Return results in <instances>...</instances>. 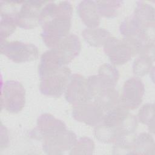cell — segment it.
Wrapping results in <instances>:
<instances>
[{
    "label": "cell",
    "instance_id": "obj_1",
    "mask_svg": "<svg viewBox=\"0 0 155 155\" xmlns=\"http://www.w3.org/2000/svg\"><path fill=\"white\" fill-rule=\"evenodd\" d=\"M73 7L69 1L56 4L48 1L43 7L39 25L42 27L41 37L45 45L49 48L56 47L69 34Z\"/></svg>",
    "mask_w": 155,
    "mask_h": 155
},
{
    "label": "cell",
    "instance_id": "obj_2",
    "mask_svg": "<svg viewBox=\"0 0 155 155\" xmlns=\"http://www.w3.org/2000/svg\"><path fill=\"white\" fill-rule=\"evenodd\" d=\"M137 127V117L119 103L104 114L101 123L95 127L94 134L101 142L114 143L133 134Z\"/></svg>",
    "mask_w": 155,
    "mask_h": 155
},
{
    "label": "cell",
    "instance_id": "obj_3",
    "mask_svg": "<svg viewBox=\"0 0 155 155\" xmlns=\"http://www.w3.org/2000/svg\"><path fill=\"white\" fill-rule=\"evenodd\" d=\"M71 75V70L67 66L39 75L40 92L48 96L61 97L65 91Z\"/></svg>",
    "mask_w": 155,
    "mask_h": 155
},
{
    "label": "cell",
    "instance_id": "obj_4",
    "mask_svg": "<svg viewBox=\"0 0 155 155\" xmlns=\"http://www.w3.org/2000/svg\"><path fill=\"white\" fill-rule=\"evenodd\" d=\"M25 104V90L18 81L8 80L2 87L1 107L12 113H18Z\"/></svg>",
    "mask_w": 155,
    "mask_h": 155
},
{
    "label": "cell",
    "instance_id": "obj_5",
    "mask_svg": "<svg viewBox=\"0 0 155 155\" xmlns=\"http://www.w3.org/2000/svg\"><path fill=\"white\" fill-rule=\"evenodd\" d=\"M1 53L15 63H24L38 58L39 50L33 44L21 41H1Z\"/></svg>",
    "mask_w": 155,
    "mask_h": 155
},
{
    "label": "cell",
    "instance_id": "obj_6",
    "mask_svg": "<svg viewBox=\"0 0 155 155\" xmlns=\"http://www.w3.org/2000/svg\"><path fill=\"white\" fill-rule=\"evenodd\" d=\"M119 78V71L113 65L107 63L102 65L97 75L90 76L87 78L88 85L93 97L94 98L104 89L115 87Z\"/></svg>",
    "mask_w": 155,
    "mask_h": 155
},
{
    "label": "cell",
    "instance_id": "obj_7",
    "mask_svg": "<svg viewBox=\"0 0 155 155\" xmlns=\"http://www.w3.org/2000/svg\"><path fill=\"white\" fill-rule=\"evenodd\" d=\"M64 93L66 101L73 106L91 101L93 98L87 79L77 73L71 75Z\"/></svg>",
    "mask_w": 155,
    "mask_h": 155
},
{
    "label": "cell",
    "instance_id": "obj_8",
    "mask_svg": "<svg viewBox=\"0 0 155 155\" xmlns=\"http://www.w3.org/2000/svg\"><path fill=\"white\" fill-rule=\"evenodd\" d=\"M43 140L42 149L47 154H62L71 150L77 143L76 134L67 129Z\"/></svg>",
    "mask_w": 155,
    "mask_h": 155
},
{
    "label": "cell",
    "instance_id": "obj_9",
    "mask_svg": "<svg viewBox=\"0 0 155 155\" xmlns=\"http://www.w3.org/2000/svg\"><path fill=\"white\" fill-rule=\"evenodd\" d=\"M144 93V84L140 79L131 78L124 84L119 103L128 110H134L142 103Z\"/></svg>",
    "mask_w": 155,
    "mask_h": 155
},
{
    "label": "cell",
    "instance_id": "obj_10",
    "mask_svg": "<svg viewBox=\"0 0 155 155\" xmlns=\"http://www.w3.org/2000/svg\"><path fill=\"white\" fill-rule=\"evenodd\" d=\"M48 1H24L17 14L18 26L24 29H32L39 25L41 12Z\"/></svg>",
    "mask_w": 155,
    "mask_h": 155
},
{
    "label": "cell",
    "instance_id": "obj_11",
    "mask_svg": "<svg viewBox=\"0 0 155 155\" xmlns=\"http://www.w3.org/2000/svg\"><path fill=\"white\" fill-rule=\"evenodd\" d=\"M104 51L113 65H123L133 56L130 48L123 39L113 36L109 38L104 44Z\"/></svg>",
    "mask_w": 155,
    "mask_h": 155
},
{
    "label": "cell",
    "instance_id": "obj_12",
    "mask_svg": "<svg viewBox=\"0 0 155 155\" xmlns=\"http://www.w3.org/2000/svg\"><path fill=\"white\" fill-rule=\"evenodd\" d=\"M71 114L76 120L96 127L102 121L104 112L94 102L89 101L73 106Z\"/></svg>",
    "mask_w": 155,
    "mask_h": 155
},
{
    "label": "cell",
    "instance_id": "obj_13",
    "mask_svg": "<svg viewBox=\"0 0 155 155\" xmlns=\"http://www.w3.org/2000/svg\"><path fill=\"white\" fill-rule=\"evenodd\" d=\"M36 130L44 139L67 129L65 124L49 113L41 114L37 119Z\"/></svg>",
    "mask_w": 155,
    "mask_h": 155
},
{
    "label": "cell",
    "instance_id": "obj_14",
    "mask_svg": "<svg viewBox=\"0 0 155 155\" xmlns=\"http://www.w3.org/2000/svg\"><path fill=\"white\" fill-rule=\"evenodd\" d=\"M154 8L144 2L139 1L131 15L143 31L154 28Z\"/></svg>",
    "mask_w": 155,
    "mask_h": 155
},
{
    "label": "cell",
    "instance_id": "obj_15",
    "mask_svg": "<svg viewBox=\"0 0 155 155\" xmlns=\"http://www.w3.org/2000/svg\"><path fill=\"white\" fill-rule=\"evenodd\" d=\"M77 13L87 28H97L100 24V15L96 1L85 0L81 1L78 7Z\"/></svg>",
    "mask_w": 155,
    "mask_h": 155
},
{
    "label": "cell",
    "instance_id": "obj_16",
    "mask_svg": "<svg viewBox=\"0 0 155 155\" xmlns=\"http://www.w3.org/2000/svg\"><path fill=\"white\" fill-rule=\"evenodd\" d=\"M54 48L59 50L68 64L79 55L81 48V41L77 35L68 34Z\"/></svg>",
    "mask_w": 155,
    "mask_h": 155
},
{
    "label": "cell",
    "instance_id": "obj_17",
    "mask_svg": "<svg viewBox=\"0 0 155 155\" xmlns=\"http://www.w3.org/2000/svg\"><path fill=\"white\" fill-rule=\"evenodd\" d=\"M94 102L104 113H107L119 104V92L115 87L104 89L94 97Z\"/></svg>",
    "mask_w": 155,
    "mask_h": 155
},
{
    "label": "cell",
    "instance_id": "obj_18",
    "mask_svg": "<svg viewBox=\"0 0 155 155\" xmlns=\"http://www.w3.org/2000/svg\"><path fill=\"white\" fill-rule=\"evenodd\" d=\"M85 41L91 46L100 47L104 46L107 39L111 36L110 32L102 28H87L82 32Z\"/></svg>",
    "mask_w": 155,
    "mask_h": 155
},
{
    "label": "cell",
    "instance_id": "obj_19",
    "mask_svg": "<svg viewBox=\"0 0 155 155\" xmlns=\"http://www.w3.org/2000/svg\"><path fill=\"white\" fill-rule=\"evenodd\" d=\"M154 140L147 133H141L133 138V154H154Z\"/></svg>",
    "mask_w": 155,
    "mask_h": 155
},
{
    "label": "cell",
    "instance_id": "obj_20",
    "mask_svg": "<svg viewBox=\"0 0 155 155\" xmlns=\"http://www.w3.org/2000/svg\"><path fill=\"white\" fill-rule=\"evenodd\" d=\"M98 13L100 16L107 18H113L118 14L122 7V1H96Z\"/></svg>",
    "mask_w": 155,
    "mask_h": 155
},
{
    "label": "cell",
    "instance_id": "obj_21",
    "mask_svg": "<svg viewBox=\"0 0 155 155\" xmlns=\"http://www.w3.org/2000/svg\"><path fill=\"white\" fill-rule=\"evenodd\" d=\"M139 122L148 126L149 131L154 133V106L153 104L147 103L139 110L137 114Z\"/></svg>",
    "mask_w": 155,
    "mask_h": 155
},
{
    "label": "cell",
    "instance_id": "obj_22",
    "mask_svg": "<svg viewBox=\"0 0 155 155\" xmlns=\"http://www.w3.org/2000/svg\"><path fill=\"white\" fill-rule=\"evenodd\" d=\"M154 56L140 55L133 62V71L137 76H143L151 71L153 68Z\"/></svg>",
    "mask_w": 155,
    "mask_h": 155
},
{
    "label": "cell",
    "instance_id": "obj_23",
    "mask_svg": "<svg viewBox=\"0 0 155 155\" xmlns=\"http://www.w3.org/2000/svg\"><path fill=\"white\" fill-rule=\"evenodd\" d=\"M94 143L92 139L83 137L78 140L74 147L70 150V154H91L94 150Z\"/></svg>",
    "mask_w": 155,
    "mask_h": 155
},
{
    "label": "cell",
    "instance_id": "obj_24",
    "mask_svg": "<svg viewBox=\"0 0 155 155\" xmlns=\"http://www.w3.org/2000/svg\"><path fill=\"white\" fill-rule=\"evenodd\" d=\"M128 136L122 138L114 142L113 153L114 154H133V139L129 140Z\"/></svg>",
    "mask_w": 155,
    "mask_h": 155
}]
</instances>
